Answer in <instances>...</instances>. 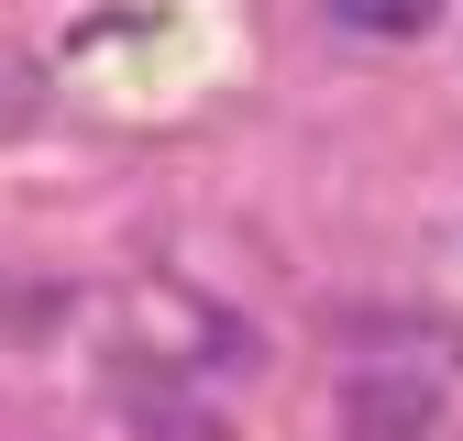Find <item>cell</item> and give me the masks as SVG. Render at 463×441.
I'll list each match as a JSON object with an SVG mask.
<instances>
[{
  "label": "cell",
  "instance_id": "1",
  "mask_svg": "<svg viewBox=\"0 0 463 441\" xmlns=\"http://www.w3.org/2000/svg\"><path fill=\"white\" fill-rule=\"evenodd\" d=\"M331 419H342V441H441V386L409 364H354Z\"/></svg>",
  "mask_w": 463,
  "mask_h": 441
},
{
  "label": "cell",
  "instance_id": "3",
  "mask_svg": "<svg viewBox=\"0 0 463 441\" xmlns=\"http://www.w3.org/2000/svg\"><path fill=\"white\" fill-rule=\"evenodd\" d=\"M441 12V0H331V23H354V33H420Z\"/></svg>",
  "mask_w": 463,
  "mask_h": 441
},
{
  "label": "cell",
  "instance_id": "2",
  "mask_svg": "<svg viewBox=\"0 0 463 441\" xmlns=\"http://www.w3.org/2000/svg\"><path fill=\"white\" fill-rule=\"evenodd\" d=\"M33 122H44V67H33L12 33H0V144H12V133H33Z\"/></svg>",
  "mask_w": 463,
  "mask_h": 441
}]
</instances>
